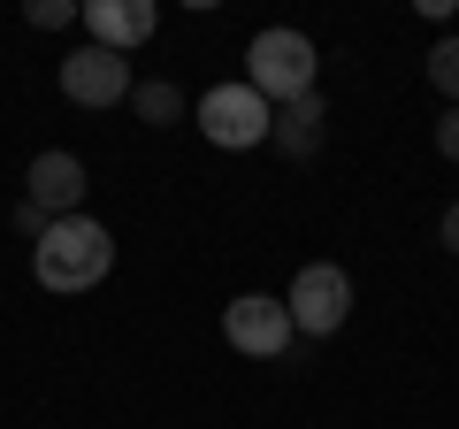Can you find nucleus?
<instances>
[{
  "label": "nucleus",
  "mask_w": 459,
  "mask_h": 429,
  "mask_svg": "<svg viewBox=\"0 0 459 429\" xmlns=\"http://www.w3.org/2000/svg\"><path fill=\"white\" fill-rule=\"evenodd\" d=\"M131 108H138V123H177V116H184V92H177L169 77H138Z\"/></svg>",
  "instance_id": "obj_10"
},
{
  "label": "nucleus",
  "mask_w": 459,
  "mask_h": 429,
  "mask_svg": "<svg viewBox=\"0 0 459 429\" xmlns=\"http://www.w3.org/2000/svg\"><path fill=\"white\" fill-rule=\"evenodd\" d=\"M199 131H207L214 146L246 153V146H261V138L276 131V108H268L253 84H214V92L199 100Z\"/></svg>",
  "instance_id": "obj_4"
},
{
  "label": "nucleus",
  "mask_w": 459,
  "mask_h": 429,
  "mask_svg": "<svg viewBox=\"0 0 459 429\" xmlns=\"http://www.w3.org/2000/svg\"><path fill=\"white\" fill-rule=\"evenodd\" d=\"M444 246L459 253V199H452V207H444Z\"/></svg>",
  "instance_id": "obj_15"
},
{
  "label": "nucleus",
  "mask_w": 459,
  "mask_h": 429,
  "mask_svg": "<svg viewBox=\"0 0 459 429\" xmlns=\"http://www.w3.org/2000/svg\"><path fill=\"white\" fill-rule=\"evenodd\" d=\"M84 8H69V0H31V8H23V23H31V31H62V23H77Z\"/></svg>",
  "instance_id": "obj_12"
},
{
  "label": "nucleus",
  "mask_w": 459,
  "mask_h": 429,
  "mask_svg": "<svg viewBox=\"0 0 459 429\" xmlns=\"http://www.w3.org/2000/svg\"><path fill=\"white\" fill-rule=\"evenodd\" d=\"M291 330L299 337H337L344 330V314H352V276H344L337 261H307L291 276Z\"/></svg>",
  "instance_id": "obj_3"
},
{
  "label": "nucleus",
  "mask_w": 459,
  "mask_h": 429,
  "mask_svg": "<svg viewBox=\"0 0 459 429\" xmlns=\"http://www.w3.org/2000/svg\"><path fill=\"white\" fill-rule=\"evenodd\" d=\"M429 84L459 108V39H437V47H429Z\"/></svg>",
  "instance_id": "obj_11"
},
{
  "label": "nucleus",
  "mask_w": 459,
  "mask_h": 429,
  "mask_svg": "<svg viewBox=\"0 0 459 429\" xmlns=\"http://www.w3.org/2000/svg\"><path fill=\"white\" fill-rule=\"evenodd\" d=\"M222 337L238 353H253V361H276V353H291V307L283 299H268V292H246V299H230L222 307Z\"/></svg>",
  "instance_id": "obj_5"
},
{
  "label": "nucleus",
  "mask_w": 459,
  "mask_h": 429,
  "mask_svg": "<svg viewBox=\"0 0 459 429\" xmlns=\"http://www.w3.org/2000/svg\"><path fill=\"white\" fill-rule=\"evenodd\" d=\"M314 39L307 31H291V23H276V31H261L246 47V84L268 100V108H291V100H307L314 92Z\"/></svg>",
  "instance_id": "obj_2"
},
{
  "label": "nucleus",
  "mask_w": 459,
  "mask_h": 429,
  "mask_svg": "<svg viewBox=\"0 0 459 429\" xmlns=\"http://www.w3.org/2000/svg\"><path fill=\"white\" fill-rule=\"evenodd\" d=\"M84 31H92V47H108V54H131V47H146L153 39V23H161V8L153 0H84Z\"/></svg>",
  "instance_id": "obj_8"
},
{
  "label": "nucleus",
  "mask_w": 459,
  "mask_h": 429,
  "mask_svg": "<svg viewBox=\"0 0 459 429\" xmlns=\"http://www.w3.org/2000/svg\"><path fill=\"white\" fill-rule=\"evenodd\" d=\"M16 231H23V238H47V214H39L31 199H23V207H16Z\"/></svg>",
  "instance_id": "obj_14"
},
{
  "label": "nucleus",
  "mask_w": 459,
  "mask_h": 429,
  "mask_svg": "<svg viewBox=\"0 0 459 429\" xmlns=\"http://www.w3.org/2000/svg\"><path fill=\"white\" fill-rule=\"evenodd\" d=\"M322 131H329V100L322 92H307V100H291V108H276V146L291 153V162H307V153H322Z\"/></svg>",
  "instance_id": "obj_9"
},
{
  "label": "nucleus",
  "mask_w": 459,
  "mask_h": 429,
  "mask_svg": "<svg viewBox=\"0 0 459 429\" xmlns=\"http://www.w3.org/2000/svg\"><path fill=\"white\" fill-rule=\"evenodd\" d=\"M23 199H31L47 223H62V214H84V162L69 146H47L31 169H23Z\"/></svg>",
  "instance_id": "obj_7"
},
{
  "label": "nucleus",
  "mask_w": 459,
  "mask_h": 429,
  "mask_svg": "<svg viewBox=\"0 0 459 429\" xmlns=\"http://www.w3.org/2000/svg\"><path fill=\"white\" fill-rule=\"evenodd\" d=\"M131 92H138V77H131L123 54H108V47L62 54V100H77V108H123Z\"/></svg>",
  "instance_id": "obj_6"
},
{
  "label": "nucleus",
  "mask_w": 459,
  "mask_h": 429,
  "mask_svg": "<svg viewBox=\"0 0 459 429\" xmlns=\"http://www.w3.org/2000/svg\"><path fill=\"white\" fill-rule=\"evenodd\" d=\"M108 268H115V238L92 214H62V223H47V238L31 246V276L47 284V292H92Z\"/></svg>",
  "instance_id": "obj_1"
},
{
  "label": "nucleus",
  "mask_w": 459,
  "mask_h": 429,
  "mask_svg": "<svg viewBox=\"0 0 459 429\" xmlns=\"http://www.w3.org/2000/svg\"><path fill=\"white\" fill-rule=\"evenodd\" d=\"M437 153H444V162H459V108L437 123Z\"/></svg>",
  "instance_id": "obj_13"
}]
</instances>
